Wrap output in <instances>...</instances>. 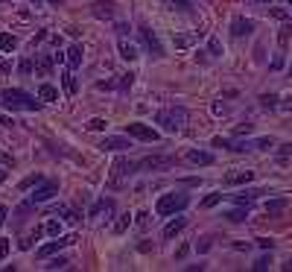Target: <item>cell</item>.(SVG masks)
<instances>
[{
    "label": "cell",
    "mask_w": 292,
    "mask_h": 272,
    "mask_svg": "<svg viewBox=\"0 0 292 272\" xmlns=\"http://www.w3.org/2000/svg\"><path fill=\"white\" fill-rule=\"evenodd\" d=\"M187 161H190V164H196V167H208V164H213V153L190 149V153H187Z\"/></svg>",
    "instance_id": "ba28073f"
},
{
    "label": "cell",
    "mask_w": 292,
    "mask_h": 272,
    "mask_svg": "<svg viewBox=\"0 0 292 272\" xmlns=\"http://www.w3.org/2000/svg\"><path fill=\"white\" fill-rule=\"evenodd\" d=\"M117 47H120V56H123L126 62L138 59V50H135V44H128L126 41V36H120V44H117Z\"/></svg>",
    "instance_id": "2e32d148"
},
{
    "label": "cell",
    "mask_w": 292,
    "mask_h": 272,
    "mask_svg": "<svg viewBox=\"0 0 292 272\" xmlns=\"http://www.w3.org/2000/svg\"><path fill=\"white\" fill-rule=\"evenodd\" d=\"M245 132H251V123H245V126H237V135H245Z\"/></svg>",
    "instance_id": "ee69618b"
},
{
    "label": "cell",
    "mask_w": 292,
    "mask_h": 272,
    "mask_svg": "<svg viewBox=\"0 0 292 272\" xmlns=\"http://www.w3.org/2000/svg\"><path fill=\"white\" fill-rule=\"evenodd\" d=\"M175 6H178V9H187V0H175Z\"/></svg>",
    "instance_id": "7dc6e473"
},
{
    "label": "cell",
    "mask_w": 292,
    "mask_h": 272,
    "mask_svg": "<svg viewBox=\"0 0 292 272\" xmlns=\"http://www.w3.org/2000/svg\"><path fill=\"white\" fill-rule=\"evenodd\" d=\"M289 73H292V71H289Z\"/></svg>",
    "instance_id": "db71d44e"
},
{
    "label": "cell",
    "mask_w": 292,
    "mask_h": 272,
    "mask_svg": "<svg viewBox=\"0 0 292 272\" xmlns=\"http://www.w3.org/2000/svg\"><path fill=\"white\" fill-rule=\"evenodd\" d=\"M173 164V158H161V155H149V158H143L138 167H143V170H155V167H167Z\"/></svg>",
    "instance_id": "5bb4252c"
},
{
    "label": "cell",
    "mask_w": 292,
    "mask_h": 272,
    "mask_svg": "<svg viewBox=\"0 0 292 272\" xmlns=\"http://www.w3.org/2000/svg\"><path fill=\"white\" fill-rule=\"evenodd\" d=\"M263 193H266V190H243V193L234 196V202H237V205H248V202H254L257 196H263Z\"/></svg>",
    "instance_id": "e0dca14e"
},
{
    "label": "cell",
    "mask_w": 292,
    "mask_h": 272,
    "mask_svg": "<svg viewBox=\"0 0 292 272\" xmlns=\"http://www.w3.org/2000/svg\"><path fill=\"white\" fill-rule=\"evenodd\" d=\"M289 155H292V143H283V146H280V153H278V158H280V161H286Z\"/></svg>",
    "instance_id": "836d02e7"
},
{
    "label": "cell",
    "mask_w": 292,
    "mask_h": 272,
    "mask_svg": "<svg viewBox=\"0 0 292 272\" xmlns=\"http://www.w3.org/2000/svg\"><path fill=\"white\" fill-rule=\"evenodd\" d=\"M251 170H234V173H228L225 176V185H245V182H251Z\"/></svg>",
    "instance_id": "4fadbf2b"
},
{
    "label": "cell",
    "mask_w": 292,
    "mask_h": 272,
    "mask_svg": "<svg viewBox=\"0 0 292 272\" xmlns=\"http://www.w3.org/2000/svg\"><path fill=\"white\" fill-rule=\"evenodd\" d=\"M56 193H58V185H56V182H44V185H41V188L33 193V202H47V199H53Z\"/></svg>",
    "instance_id": "52a82bcc"
},
{
    "label": "cell",
    "mask_w": 292,
    "mask_h": 272,
    "mask_svg": "<svg viewBox=\"0 0 292 272\" xmlns=\"http://www.w3.org/2000/svg\"><path fill=\"white\" fill-rule=\"evenodd\" d=\"M275 100H278L275 94H263V97H260V106H263V108H275V106H278Z\"/></svg>",
    "instance_id": "4316f807"
},
{
    "label": "cell",
    "mask_w": 292,
    "mask_h": 272,
    "mask_svg": "<svg viewBox=\"0 0 292 272\" xmlns=\"http://www.w3.org/2000/svg\"><path fill=\"white\" fill-rule=\"evenodd\" d=\"M140 38H143V44H146V50H149L155 59H161L164 56V47H161V41H158V36L152 33L149 26H140Z\"/></svg>",
    "instance_id": "5b68a950"
},
{
    "label": "cell",
    "mask_w": 292,
    "mask_h": 272,
    "mask_svg": "<svg viewBox=\"0 0 292 272\" xmlns=\"http://www.w3.org/2000/svg\"><path fill=\"white\" fill-rule=\"evenodd\" d=\"M58 97V91L56 88H53V85H41V88H38V100H47V103H53V100H56Z\"/></svg>",
    "instance_id": "ffe728a7"
},
{
    "label": "cell",
    "mask_w": 292,
    "mask_h": 272,
    "mask_svg": "<svg viewBox=\"0 0 292 272\" xmlns=\"http://www.w3.org/2000/svg\"><path fill=\"white\" fill-rule=\"evenodd\" d=\"M251 29H254V24L248 21V18H234V24H231V33L237 38H243V36H251Z\"/></svg>",
    "instance_id": "8fae6325"
},
{
    "label": "cell",
    "mask_w": 292,
    "mask_h": 272,
    "mask_svg": "<svg viewBox=\"0 0 292 272\" xmlns=\"http://www.w3.org/2000/svg\"><path fill=\"white\" fill-rule=\"evenodd\" d=\"M15 47H18V38L9 36V33H3V36H0V50H15Z\"/></svg>",
    "instance_id": "44dd1931"
},
{
    "label": "cell",
    "mask_w": 292,
    "mask_h": 272,
    "mask_svg": "<svg viewBox=\"0 0 292 272\" xmlns=\"http://www.w3.org/2000/svg\"><path fill=\"white\" fill-rule=\"evenodd\" d=\"M289 3H292V0H289Z\"/></svg>",
    "instance_id": "f5cc1de1"
},
{
    "label": "cell",
    "mask_w": 292,
    "mask_h": 272,
    "mask_svg": "<svg viewBox=\"0 0 292 272\" xmlns=\"http://www.w3.org/2000/svg\"><path fill=\"white\" fill-rule=\"evenodd\" d=\"M286 205H289V202L283 199V196H280V199H269L266 202V214H272V217H275V214H283L286 211Z\"/></svg>",
    "instance_id": "ac0fdd59"
},
{
    "label": "cell",
    "mask_w": 292,
    "mask_h": 272,
    "mask_svg": "<svg viewBox=\"0 0 292 272\" xmlns=\"http://www.w3.org/2000/svg\"><path fill=\"white\" fill-rule=\"evenodd\" d=\"M254 3H269V6H272V0H254Z\"/></svg>",
    "instance_id": "f907efd6"
},
{
    "label": "cell",
    "mask_w": 292,
    "mask_h": 272,
    "mask_svg": "<svg viewBox=\"0 0 292 272\" xmlns=\"http://www.w3.org/2000/svg\"><path fill=\"white\" fill-rule=\"evenodd\" d=\"M64 91H68V94H76V79H73V73H64Z\"/></svg>",
    "instance_id": "484cf974"
},
{
    "label": "cell",
    "mask_w": 292,
    "mask_h": 272,
    "mask_svg": "<svg viewBox=\"0 0 292 272\" xmlns=\"http://www.w3.org/2000/svg\"><path fill=\"white\" fill-rule=\"evenodd\" d=\"M187 44H190V38H184V36L175 38V47H187Z\"/></svg>",
    "instance_id": "7bdbcfd3"
},
{
    "label": "cell",
    "mask_w": 292,
    "mask_h": 272,
    "mask_svg": "<svg viewBox=\"0 0 292 272\" xmlns=\"http://www.w3.org/2000/svg\"><path fill=\"white\" fill-rule=\"evenodd\" d=\"M3 178H6V170H0V182H3Z\"/></svg>",
    "instance_id": "c3c4849f"
},
{
    "label": "cell",
    "mask_w": 292,
    "mask_h": 272,
    "mask_svg": "<svg viewBox=\"0 0 292 272\" xmlns=\"http://www.w3.org/2000/svg\"><path fill=\"white\" fill-rule=\"evenodd\" d=\"M33 3H35V6H41V0H33Z\"/></svg>",
    "instance_id": "816d5d0a"
},
{
    "label": "cell",
    "mask_w": 292,
    "mask_h": 272,
    "mask_svg": "<svg viewBox=\"0 0 292 272\" xmlns=\"http://www.w3.org/2000/svg\"><path fill=\"white\" fill-rule=\"evenodd\" d=\"M18 71H21V73H33V62H21V65H18Z\"/></svg>",
    "instance_id": "f35d334b"
},
{
    "label": "cell",
    "mask_w": 292,
    "mask_h": 272,
    "mask_svg": "<svg viewBox=\"0 0 292 272\" xmlns=\"http://www.w3.org/2000/svg\"><path fill=\"white\" fill-rule=\"evenodd\" d=\"M53 62H56V56L41 53V56L35 59V73H38V76H50V73H53Z\"/></svg>",
    "instance_id": "30bf717a"
},
{
    "label": "cell",
    "mask_w": 292,
    "mask_h": 272,
    "mask_svg": "<svg viewBox=\"0 0 292 272\" xmlns=\"http://www.w3.org/2000/svg\"><path fill=\"white\" fill-rule=\"evenodd\" d=\"M219 202H222V193H210V196L202 199V208H213V205H219Z\"/></svg>",
    "instance_id": "603a6c76"
},
{
    "label": "cell",
    "mask_w": 292,
    "mask_h": 272,
    "mask_svg": "<svg viewBox=\"0 0 292 272\" xmlns=\"http://www.w3.org/2000/svg\"><path fill=\"white\" fill-rule=\"evenodd\" d=\"M245 217H248V211H231V214H228V220H231V223H243Z\"/></svg>",
    "instance_id": "1f68e13d"
},
{
    "label": "cell",
    "mask_w": 292,
    "mask_h": 272,
    "mask_svg": "<svg viewBox=\"0 0 292 272\" xmlns=\"http://www.w3.org/2000/svg\"><path fill=\"white\" fill-rule=\"evenodd\" d=\"M208 50L213 53V56H219V53H222V44L216 41V38H210V41H208Z\"/></svg>",
    "instance_id": "d6a6232c"
},
{
    "label": "cell",
    "mask_w": 292,
    "mask_h": 272,
    "mask_svg": "<svg viewBox=\"0 0 292 272\" xmlns=\"http://www.w3.org/2000/svg\"><path fill=\"white\" fill-rule=\"evenodd\" d=\"M187 193H164L161 199H158V205H155V211L161 214V217H173V214L184 211L187 208Z\"/></svg>",
    "instance_id": "3957f363"
},
{
    "label": "cell",
    "mask_w": 292,
    "mask_h": 272,
    "mask_svg": "<svg viewBox=\"0 0 292 272\" xmlns=\"http://www.w3.org/2000/svg\"><path fill=\"white\" fill-rule=\"evenodd\" d=\"M47 3H53V6H58V3H61V0H47Z\"/></svg>",
    "instance_id": "681fc988"
},
{
    "label": "cell",
    "mask_w": 292,
    "mask_h": 272,
    "mask_svg": "<svg viewBox=\"0 0 292 272\" xmlns=\"http://www.w3.org/2000/svg\"><path fill=\"white\" fill-rule=\"evenodd\" d=\"M0 164H12V158L6 153H0Z\"/></svg>",
    "instance_id": "f6af8a7d"
},
{
    "label": "cell",
    "mask_w": 292,
    "mask_h": 272,
    "mask_svg": "<svg viewBox=\"0 0 292 272\" xmlns=\"http://www.w3.org/2000/svg\"><path fill=\"white\" fill-rule=\"evenodd\" d=\"M88 129H91V132H103L105 129V120L103 117H93L91 123H88Z\"/></svg>",
    "instance_id": "f546056e"
},
{
    "label": "cell",
    "mask_w": 292,
    "mask_h": 272,
    "mask_svg": "<svg viewBox=\"0 0 292 272\" xmlns=\"http://www.w3.org/2000/svg\"><path fill=\"white\" fill-rule=\"evenodd\" d=\"M269 263H272V258H269V255H263V258H257V260H254V272H263V269H269Z\"/></svg>",
    "instance_id": "d4e9b609"
},
{
    "label": "cell",
    "mask_w": 292,
    "mask_h": 272,
    "mask_svg": "<svg viewBox=\"0 0 292 272\" xmlns=\"http://www.w3.org/2000/svg\"><path fill=\"white\" fill-rule=\"evenodd\" d=\"M91 12L96 15V18H114V3H111V0H96Z\"/></svg>",
    "instance_id": "7c38bea8"
},
{
    "label": "cell",
    "mask_w": 292,
    "mask_h": 272,
    "mask_svg": "<svg viewBox=\"0 0 292 272\" xmlns=\"http://www.w3.org/2000/svg\"><path fill=\"white\" fill-rule=\"evenodd\" d=\"M257 243H260V249H272V246H275V240H266V237H260Z\"/></svg>",
    "instance_id": "60d3db41"
},
{
    "label": "cell",
    "mask_w": 292,
    "mask_h": 272,
    "mask_svg": "<svg viewBox=\"0 0 292 272\" xmlns=\"http://www.w3.org/2000/svg\"><path fill=\"white\" fill-rule=\"evenodd\" d=\"M0 103L6 108H12V111H38V108H41V103H38L33 94L21 91V88H6V91L0 94Z\"/></svg>",
    "instance_id": "6da1fadb"
},
{
    "label": "cell",
    "mask_w": 292,
    "mask_h": 272,
    "mask_svg": "<svg viewBox=\"0 0 292 272\" xmlns=\"http://www.w3.org/2000/svg\"><path fill=\"white\" fill-rule=\"evenodd\" d=\"M138 225H140V228H146V225H149V214H146V211L138 214Z\"/></svg>",
    "instance_id": "e575fe53"
},
{
    "label": "cell",
    "mask_w": 292,
    "mask_h": 272,
    "mask_svg": "<svg viewBox=\"0 0 292 272\" xmlns=\"http://www.w3.org/2000/svg\"><path fill=\"white\" fill-rule=\"evenodd\" d=\"M254 146L257 149H269V146H272V138H260V141H254Z\"/></svg>",
    "instance_id": "d590c367"
},
{
    "label": "cell",
    "mask_w": 292,
    "mask_h": 272,
    "mask_svg": "<svg viewBox=\"0 0 292 272\" xmlns=\"http://www.w3.org/2000/svg\"><path fill=\"white\" fill-rule=\"evenodd\" d=\"M9 255V240H0V260Z\"/></svg>",
    "instance_id": "8d00e7d4"
},
{
    "label": "cell",
    "mask_w": 292,
    "mask_h": 272,
    "mask_svg": "<svg viewBox=\"0 0 292 272\" xmlns=\"http://www.w3.org/2000/svg\"><path fill=\"white\" fill-rule=\"evenodd\" d=\"M44 231H47V234H58V231H61V223H56V220H50V223L44 225Z\"/></svg>",
    "instance_id": "4dcf8cb0"
},
{
    "label": "cell",
    "mask_w": 292,
    "mask_h": 272,
    "mask_svg": "<svg viewBox=\"0 0 292 272\" xmlns=\"http://www.w3.org/2000/svg\"><path fill=\"white\" fill-rule=\"evenodd\" d=\"M187 252H190V246H178V252H175V260H181V258H187Z\"/></svg>",
    "instance_id": "74e56055"
},
{
    "label": "cell",
    "mask_w": 292,
    "mask_h": 272,
    "mask_svg": "<svg viewBox=\"0 0 292 272\" xmlns=\"http://www.w3.org/2000/svg\"><path fill=\"white\" fill-rule=\"evenodd\" d=\"M132 79H135V76H132V73H126V76H123V82H120V88H123V91H126V88H132Z\"/></svg>",
    "instance_id": "ab89813d"
},
{
    "label": "cell",
    "mask_w": 292,
    "mask_h": 272,
    "mask_svg": "<svg viewBox=\"0 0 292 272\" xmlns=\"http://www.w3.org/2000/svg\"><path fill=\"white\" fill-rule=\"evenodd\" d=\"M68 65H70V68H79V65H82V47H79V44H73V47L68 50Z\"/></svg>",
    "instance_id": "d6986e66"
},
{
    "label": "cell",
    "mask_w": 292,
    "mask_h": 272,
    "mask_svg": "<svg viewBox=\"0 0 292 272\" xmlns=\"http://www.w3.org/2000/svg\"><path fill=\"white\" fill-rule=\"evenodd\" d=\"M6 223V208H0V225Z\"/></svg>",
    "instance_id": "bcb514c9"
},
{
    "label": "cell",
    "mask_w": 292,
    "mask_h": 272,
    "mask_svg": "<svg viewBox=\"0 0 292 272\" xmlns=\"http://www.w3.org/2000/svg\"><path fill=\"white\" fill-rule=\"evenodd\" d=\"M187 120V111L181 106H170V108H161L158 114H155V123H161L164 132H178L184 126Z\"/></svg>",
    "instance_id": "7a4b0ae2"
},
{
    "label": "cell",
    "mask_w": 292,
    "mask_h": 272,
    "mask_svg": "<svg viewBox=\"0 0 292 272\" xmlns=\"http://www.w3.org/2000/svg\"><path fill=\"white\" fill-rule=\"evenodd\" d=\"M38 182H41V176H38V173H35V176H26L21 182V190H26V188H33V185H38Z\"/></svg>",
    "instance_id": "f1b7e54d"
},
{
    "label": "cell",
    "mask_w": 292,
    "mask_h": 272,
    "mask_svg": "<svg viewBox=\"0 0 292 272\" xmlns=\"http://www.w3.org/2000/svg\"><path fill=\"white\" fill-rule=\"evenodd\" d=\"M213 146H228V149H231V141H225V138H216V141H213Z\"/></svg>",
    "instance_id": "b9f144b4"
},
{
    "label": "cell",
    "mask_w": 292,
    "mask_h": 272,
    "mask_svg": "<svg viewBox=\"0 0 292 272\" xmlns=\"http://www.w3.org/2000/svg\"><path fill=\"white\" fill-rule=\"evenodd\" d=\"M68 263H70L68 258H56V260H50V263H47V269H64Z\"/></svg>",
    "instance_id": "83f0119b"
},
{
    "label": "cell",
    "mask_w": 292,
    "mask_h": 272,
    "mask_svg": "<svg viewBox=\"0 0 292 272\" xmlns=\"http://www.w3.org/2000/svg\"><path fill=\"white\" fill-rule=\"evenodd\" d=\"M184 225H187V220H184V217H175L173 223H167V225H164V237H167V240H170V237H175L178 231H181V228H184Z\"/></svg>",
    "instance_id": "9a60e30c"
},
{
    "label": "cell",
    "mask_w": 292,
    "mask_h": 272,
    "mask_svg": "<svg viewBox=\"0 0 292 272\" xmlns=\"http://www.w3.org/2000/svg\"><path fill=\"white\" fill-rule=\"evenodd\" d=\"M128 225H132V217H128V214H123V217H120V220L114 223V231H117V234H123Z\"/></svg>",
    "instance_id": "7402d4cb"
},
{
    "label": "cell",
    "mask_w": 292,
    "mask_h": 272,
    "mask_svg": "<svg viewBox=\"0 0 292 272\" xmlns=\"http://www.w3.org/2000/svg\"><path fill=\"white\" fill-rule=\"evenodd\" d=\"M269 15H272V18H278V21H289V12H286V9H280V6H272Z\"/></svg>",
    "instance_id": "cb8c5ba5"
},
{
    "label": "cell",
    "mask_w": 292,
    "mask_h": 272,
    "mask_svg": "<svg viewBox=\"0 0 292 272\" xmlns=\"http://www.w3.org/2000/svg\"><path fill=\"white\" fill-rule=\"evenodd\" d=\"M70 243H76V234L58 237V240H50L47 246H41V249H38V258H50L53 252H58V249H64V246H70Z\"/></svg>",
    "instance_id": "8992f818"
},
{
    "label": "cell",
    "mask_w": 292,
    "mask_h": 272,
    "mask_svg": "<svg viewBox=\"0 0 292 272\" xmlns=\"http://www.w3.org/2000/svg\"><path fill=\"white\" fill-rule=\"evenodd\" d=\"M126 135L128 138H138V141H158V132L152 129V126H146V123H128L126 126Z\"/></svg>",
    "instance_id": "277c9868"
},
{
    "label": "cell",
    "mask_w": 292,
    "mask_h": 272,
    "mask_svg": "<svg viewBox=\"0 0 292 272\" xmlns=\"http://www.w3.org/2000/svg\"><path fill=\"white\" fill-rule=\"evenodd\" d=\"M126 146H132L126 138H103V143H100L103 153H120V149H126Z\"/></svg>",
    "instance_id": "9c48e42d"
}]
</instances>
